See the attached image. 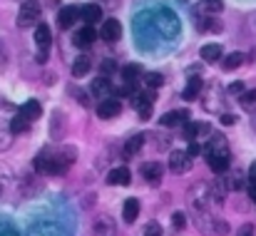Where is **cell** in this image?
<instances>
[{
  "label": "cell",
  "mask_w": 256,
  "mask_h": 236,
  "mask_svg": "<svg viewBox=\"0 0 256 236\" xmlns=\"http://www.w3.org/2000/svg\"><path fill=\"white\" fill-rule=\"evenodd\" d=\"M72 162H75V150L68 147L62 154H60V152H58V154H52V152H40V154L35 157V162H32V166H35L40 174H65Z\"/></svg>",
  "instance_id": "1"
},
{
  "label": "cell",
  "mask_w": 256,
  "mask_h": 236,
  "mask_svg": "<svg viewBox=\"0 0 256 236\" xmlns=\"http://www.w3.org/2000/svg\"><path fill=\"white\" fill-rule=\"evenodd\" d=\"M18 25L20 28H38L40 25V5L22 2L20 10H18Z\"/></svg>",
  "instance_id": "2"
},
{
  "label": "cell",
  "mask_w": 256,
  "mask_h": 236,
  "mask_svg": "<svg viewBox=\"0 0 256 236\" xmlns=\"http://www.w3.org/2000/svg\"><path fill=\"white\" fill-rule=\"evenodd\" d=\"M35 42H38V62H48V52H50V42H52V35H50V28L45 22H40L35 28Z\"/></svg>",
  "instance_id": "3"
},
{
  "label": "cell",
  "mask_w": 256,
  "mask_h": 236,
  "mask_svg": "<svg viewBox=\"0 0 256 236\" xmlns=\"http://www.w3.org/2000/svg\"><path fill=\"white\" fill-rule=\"evenodd\" d=\"M152 102H154L152 90H147V92H137V94L132 97V107L137 110L140 120H150V117H152Z\"/></svg>",
  "instance_id": "4"
},
{
  "label": "cell",
  "mask_w": 256,
  "mask_h": 236,
  "mask_svg": "<svg viewBox=\"0 0 256 236\" xmlns=\"http://www.w3.org/2000/svg\"><path fill=\"white\" fill-rule=\"evenodd\" d=\"M122 112V102L117 97H110V100H102L100 107H97V117L100 120H112Z\"/></svg>",
  "instance_id": "5"
},
{
  "label": "cell",
  "mask_w": 256,
  "mask_h": 236,
  "mask_svg": "<svg viewBox=\"0 0 256 236\" xmlns=\"http://www.w3.org/2000/svg\"><path fill=\"white\" fill-rule=\"evenodd\" d=\"M170 169L174 174H186L192 169V157L186 152H172L170 154Z\"/></svg>",
  "instance_id": "6"
},
{
  "label": "cell",
  "mask_w": 256,
  "mask_h": 236,
  "mask_svg": "<svg viewBox=\"0 0 256 236\" xmlns=\"http://www.w3.org/2000/svg\"><path fill=\"white\" fill-rule=\"evenodd\" d=\"M162 127H176V124H189V110H172L160 117Z\"/></svg>",
  "instance_id": "7"
},
{
  "label": "cell",
  "mask_w": 256,
  "mask_h": 236,
  "mask_svg": "<svg viewBox=\"0 0 256 236\" xmlns=\"http://www.w3.org/2000/svg\"><path fill=\"white\" fill-rule=\"evenodd\" d=\"M100 35H102V40H107V42H117L120 35H122V25H120V20H114V18L104 20Z\"/></svg>",
  "instance_id": "8"
},
{
  "label": "cell",
  "mask_w": 256,
  "mask_h": 236,
  "mask_svg": "<svg viewBox=\"0 0 256 236\" xmlns=\"http://www.w3.org/2000/svg\"><path fill=\"white\" fill-rule=\"evenodd\" d=\"M80 18H82V15H80V8L68 5V8H62V10H60V15H58V25H60L62 30H68V28H72Z\"/></svg>",
  "instance_id": "9"
},
{
  "label": "cell",
  "mask_w": 256,
  "mask_h": 236,
  "mask_svg": "<svg viewBox=\"0 0 256 236\" xmlns=\"http://www.w3.org/2000/svg\"><path fill=\"white\" fill-rule=\"evenodd\" d=\"M142 176H144L150 184H160L162 176H164V166H162L160 162H147V164H142Z\"/></svg>",
  "instance_id": "10"
},
{
  "label": "cell",
  "mask_w": 256,
  "mask_h": 236,
  "mask_svg": "<svg viewBox=\"0 0 256 236\" xmlns=\"http://www.w3.org/2000/svg\"><path fill=\"white\" fill-rule=\"evenodd\" d=\"M132 182V174H130V169L127 166H114L110 174H107V184H112V186H127Z\"/></svg>",
  "instance_id": "11"
},
{
  "label": "cell",
  "mask_w": 256,
  "mask_h": 236,
  "mask_svg": "<svg viewBox=\"0 0 256 236\" xmlns=\"http://www.w3.org/2000/svg\"><path fill=\"white\" fill-rule=\"evenodd\" d=\"M90 92H92L94 97H104V100H110V94H112V84H110V78H107V75H102V78H94V80H92V84H90Z\"/></svg>",
  "instance_id": "12"
},
{
  "label": "cell",
  "mask_w": 256,
  "mask_h": 236,
  "mask_svg": "<svg viewBox=\"0 0 256 236\" xmlns=\"http://www.w3.org/2000/svg\"><path fill=\"white\" fill-rule=\"evenodd\" d=\"M206 154H216V157L229 159V144H226V140L222 134H214L212 142H209V147H206Z\"/></svg>",
  "instance_id": "13"
},
{
  "label": "cell",
  "mask_w": 256,
  "mask_h": 236,
  "mask_svg": "<svg viewBox=\"0 0 256 236\" xmlns=\"http://www.w3.org/2000/svg\"><path fill=\"white\" fill-rule=\"evenodd\" d=\"M92 232H94V236H114V234H117L114 222H112L110 216H100V219H94Z\"/></svg>",
  "instance_id": "14"
},
{
  "label": "cell",
  "mask_w": 256,
  "mask_h": 236,
  "mask_svg": "<svg viewBox=\"0 0 256 236\" xmlns=\"http://www.w3.org/2000/svg\"><path fill=\"white\" fill-rule=\"evenodd\" d=\"M202 78H196V75H192L189 82H186V87H184V92H182V97L186 100V102H194L199 94H202Z\"/></svg>",
  "instance_id": "15"
},
{
  "label": "cell",
  "mask_w": 256,
  "mask_h": 236,
  "mask_svg": "<svg viewBox=\"0 0 256 236\" xmlns=\"http://www.w3.org/2000/svg\"><path fill=\"white\" fill-rule=\"evenodd\" d=\"M142 147H144V134H134V137L127 140V144H124V150H122V157L132 159L134 154H140Z\"/></svg>",
  "instance_id": "16"
},
{
  "label": "cell",
  "mask_w": 256,
  "mask_h": 236,
  "mask_svg": "<svg viewBox=\"0 0 256 236\" xmlns=\"http://www.w3.org/2000/svg\"><path fill=\"white\" fill-rule=\"evenodd\" d=\"M97 30L94 28H82V30H78L75 32V38H72V42L78 45V48H87V45H92L94 40H97Z\"/></svg>",
  "instance_id": "17"
},
{
  "label": "cell",
  "mask_w": 256,
  "mask_h": 236,
  "mask_svg": "<svg viewBox=\"0 0 256 236\" xmlns=\"http://www.w3.org/2000/svg\"><path fill=\"white\" fill-rule=\"evenodd\" d=\"M20 114H22L28 122H35V120H40V114H42V107H40V102H35V100H28V102L20 107Z\"/></svg>",
  "instance_id": "18"
},
{
  "label": "cell",
  "mask_w": 256,
  "mask_h": 236,
  "mask_svg": "<svg viewBox=\"0 0 256 236\" xmlns=\"http://www.w3.org/2000/svg\"><path fill=\"white\" fill-rule=\"evenodd\" d=\"M80 15H82V20L87 22V28H92V22H97V20H100L102 8H100V5H94V2H87V5L80 8Z\"/></svg>",
  "instance_id": "19"
},
{
  "label": "cell",
  "mask_w": 256,
  "mask_h": 236,
  "mask_svg": "<svg viewBox=\"0 0 256 236\" xmlns=\"http://www.w3.org/2000/svg\"><path fill=\"white\" fill-rule=\"evenodd\" d=\"M222 55H224V50H222L219 42H209V45L202 48V60H204V62H216Z\"/></svg>",
  "instance_id": "20"
},
{
  "label": "cell",
  "mask_w": 256,
  "mask_h": 236,
  "mask_svg": "<svg viewBox=\"0 0 256 236\" xmlns=\"http://www.w3.org/2000/svg\"><path fill=\"white\" fill-rule=\"evenodd\" d=\"M137 216H140V202H137V199H127V202H124V209H122V219H124L127 224H134Z\"/></svg>",
  "instance_id": "21"
},
{
  "label": "cell",
  "mask_w": 256,
  "mask_h": 236,
  "mask_svg": "<svg viewBox=\"0 0 256 236\" xmlns=\"http://www.w3.org/2000/svg\"><path fill=\"white\" fill-rule=\"evenodd\" d=\"M209 130V124H204V122H189V124H184V137L194 144V140L202 134V132H206Z\"/></svg>",
  "instance_id": "22"
},
{
  "label": "cell",
  "mask_w": 256,
  "mask_h": 236,
  "mask_svg": "<svg viewBox=\"0 0 256 236\" xmlns=\"http://www.w3.org/2000/svg\"><path fill=\"white\" fill-rule=\"evenodd\" d=\"M30 130V122L22 117V114H15L12 120H10V134H25Z\"/></svg>",
  "instance_id": "23"
},
{
  "label": "cell",
  "mask_w": 256,
  "mask_h": 236,
  "mask_svg": "<svg viewBox=\"0 0 256 236\" xmlns=\"http://www.w3.org/2000/svg\"><path fill=\"white\" fill-rule=\"evenodd\" d=\"M206 162H209V166H212V172L214 174H224L226 172V166H229V159H224V157H216V154H206Z\"/></svg>",
  "instance_id": "24"
},
{
  "label": "cell",
  "mask_w": 256,
  "mask_h": 236,
  "mask_svg": "<svg viewBox=\"0 0 256 236\" xmlns=\"http://www.w3.org/2000/svg\"><path fill=\"white\" fill-rule=\"evenodd\" d=\"M90 65H92V60H90V55H80L78 60H75V65H72V75L75 78H82L90 72Z\"/></svg>",
  "instance_id": "25"
},
{
  "label": "cell",
  "mask_w": 256,
  "mask_h": 236,
  "mask_svg": "<svg viewBox=\"0 0 256 236\" xmlns=\"http://www.w3.org/2000/svg\"><path fill=\"white\" fill-rule=\"evenodd\" d=\"M242 62H244V55H242V52H232V55L224 58V68H226V70H236Z\"/></svg>",
  "instance_id": "26"
},
{
  "label": "cell",
  "mask_w": 256,
  "mask_h": 236,
  "mask_svg": "<svg viewBox=\"0 0 256 236\" xmlns=\"http://www.w3.org/2000/svg\"><path fill=\"white\" fill-rule=\"evenodd\" d=\"M140 65H127L124 70H122V78H124V82H134V80L140 78Z\"/></svg>",
  "instance_id": "27"
},
{
  "label": "cell",
  "mask_w": 256,
  "mask_h": 236,
  "mask_svg": "<svg viewBox=\"0 0 256 236\" xmlns=\"http://www.w3.org/2000/svg\"><path fill=\"white\" fill-rule=\"evenodd\" d=\"M144 80H147V90H152V92H154L157 87H162V82H164V78H162L160 72H150Z\"/></svg>",
  "instance_id": "28"
},
{
  "label": "cell",
  "mask_w": 256,
  "mask_h": 236,
  "mask_svg": "<svg viewBox=\"0 0 256 236\" xmlns=\"http://www.w3.org/2000/svg\"><path fill=\"white\" fill-rule=\"evenodd\" d=\"M117 94H120V97H134V94H137L134 82H124L122 87H117Z\"/></svg>",
  "instance_id": "29"
},
{
  "label": "cell",
  "mask_w": 256,
  "mask_h": 236,
  "mask_svg": "<svg viewBox=\"0 0 256 236\" xmlns=\"http://www.w3.org/2000/svg\"><path fill=\"white\" fill-rule=\"evenodd\" d=\"M144 236H162V224L160 222H150L144 226Z\"/></svg>",
  "instance_id": "30"
},
{
  "label": "cell",
  "mask_w": 256,
  "mask_h": 236,
  "mask_svg": "<svg viewBox=\"0 0 256 236\" xmlns=\"http://www.w3.org/2000/svg\"><path fill=\"white\" fill-rule=\"evenodd\" d=\"M229 92L236 94V97H244V94H246V92H244V82H232V84H229Z\"/></svg>",
  "instance_id": "31"
},
{
  "label": "cell",
  "mask_w": 256,
  "mask_h": 236,
  "mask_svg": "<svg viewBox=\"0 0 256 236\" xmlns=\"http://www.w3.org/2000/svg\"><path fill=\"white\" fill-rule=\"evenodd\" d=\"M172 224H174V229H184V226H186V219H184V214H182V212H176V214L172 216Z\"/></svg>",
  "instance_id": "32"
},
{
  "label": "cell",
  "mask_w": 256,
  "mask_h": 236,
  "mask_svg": "<svg viewBox=\"0 0 256 236\" xmlns=\"http://www.w3.org/2000/svg\"><path fill=\"white\" fill-rule=\"evenodd\" d=\"M242 102H244L246 107H252V104H256V90H252V92H246V94L242 97Z\"/></svg>",
  "instance_id": "33"
},
{
  "label": "cell",
  "mask_w": 256,
  "mask_h": 236,
  "mask_svg": "<svg viewBox=\"0 0 256 236\" xmlns=\"http://www.w3.org/2000/svg\"><path fill=\"white\" fill-rule=\"evenodd\" d=\"M202 152H206V150H202V147H199V144H192V147H189V150H186V154H189V157L194 159V157H199V154H202Z\"/></svg>",
  "instance_id": "34"
},
{
  "label": "cell",
  "mask_w": 256,
  "mask_h": 236,
  "mask_svg": "<svg viewBox=\"0 0 256 236\" xmlns=\"http://www.w3.org/2000/svg\"><path fill=\"white\" fill-rule=\"evenodd\" d=\"M234 122H236V117H234V114H229V112H224V114H222V124H234Z\"/></svg>",
  "instance_id": "35"
},
{
  "label": "cell",
  "mask_w": 256,
  "mask_h": 236,
  "mask_svg": "<svg viewBox=\"0 0 256 236\" xmlns=\"http://www.w3.org/2000/svg\"><path fill=\"white\" fill-rule=\"evenodd\" d=\"M249 182H252V184H256V162L249 166Z\"/></svg>",
  "instance_id": "36"
},
{
  "label": "cell",
  "mask_w": 256,
  "mask_h": 236,
  "mask_svg": "<svg viewBox=\"0 0 256 236\" xmlns=\"http://www.w3.org/2000/svg\"><path fill=\"white\" fill-rule=\"evenodd\" d=\"M102 70H104V72H112V70H114V62H112V60H104V62H102Z\"/></svg>",
  "instance_id": "37"
},
{
  "label": "cell",
  "mask_w": 256,
  "mask_h": 236,
  "mask_svg": "<svg viewBox=\"0 0 256 236\" xmlns=\"http://www.w3.org/2000/svg\"><path fill=\"white\" fill-rule=\"evenodd\" d=\"M252 232H254V229H252V224H246V226H242V234L239 236H252Z\"/></svg>",
  "instance_id": "38"
},
{
  "label": "cell",
  "mask_w": 256,
  "mask_h": 236,
  "mask_svg": "<svg viewBox=\"0 0 256 236\" xmlns=\"http://www.w3.org/2000/svg\"><path fill=\"white\" fill-rule=\"evenodd\" d=\"M209 10H222V2H206Z\"/></svg>",
  "instance_id": "39"
},
{
  "label": "cell",
  "mask_w": 256,
  "mask_h": 236,
  "mask_svg": "<svg viewBox=\"0 0 256 236\" xmlns=\"http://www.w3.org/2000/svg\"><path fill=\"white\" fill-rule=\"evenodd\" d=\"M249 196H252V202H256V184L249 186Z\"/></svg>",
  "instance_id": "40"
}]
</instances>
